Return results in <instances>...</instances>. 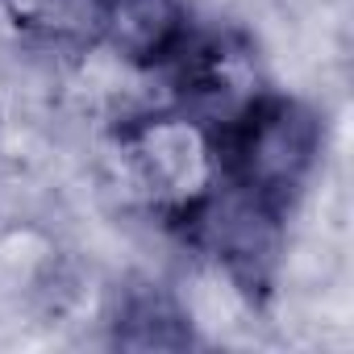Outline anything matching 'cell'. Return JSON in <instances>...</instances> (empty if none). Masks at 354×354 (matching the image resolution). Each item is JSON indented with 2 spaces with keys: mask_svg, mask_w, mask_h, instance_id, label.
Listing matches in <instances>:
<instances>
[{
  "mask_svg": "<svg viewBox=\"0 0 354 354\" xmlns=\"http://www.w3.org/2000/svg\"><path fill=\"white\" fill-rule=\"evenodd\" d=\"M196 26L201 21L188 0H100L92 50H109L142 75H162Z\"/></svg>",
  "mask_w": 354,
  "mask_h": 354,
  "instance_id": "5b68a950",
  "label": "cell"
},
{
  "mask_svg": "<svg viewBox=\"0 0 354 354\" xmlns=\"http://www.w3.org/2000/svg\"><path fill=\"white\" fill-rule=\"evenodd\" d=\"M283 234H288V217L238 196L234 188H221V196L188 230L184 246L209 259L234 283V292H242L254 308H263L275 296Z\"/></svg>",
  "mask_w": 354,
  "mask_h": 354,
  "instance_id": "3957f363",
  "label": "cell"
},
{
  "mask_svg": "<svg viewBox=\"0 0 354 354\" xmlns=\"http://www.w3.org/2000/svg\"><path fill=\"white\" fill-rule=\"evenodd\" d=\"M162 80L167 100L184 104L213 125H225L259 92L271 88L254 38L238 26H196V34L188 38L180 59L162 71Z\"/></svg>",
  "mask_w": 354,
  "mask_h": 354,
  "instance_id": "277c9868",
  "label": "cell"
},
{
  "mask_svg": "<svg viewBox=\"0 0 354 354\" xmlns=\"http://www.w3.org/2000/svg\"><path fill=\"white\" fill-rule=\"evenodd\" d=\"M113 346L121 350H188L196 346V329L188 308L162 283H133L121 288L113 313Z\"/></svg>",
  "mask_w": 354,
  "mask_h": 354,
  "instance_id": "8992f818",
  "label": "cell"
},
{
  "mask_svg": "<svg viewBox=\"0 0 354 354\" xmlns=\"http://www.w3.org/2000/svg\"><path fill=\"white\" fill-rule=\"evenodd\" d=\"M217 133H221L225 188L279 217H292L313 175L321 171L325 154L321 113L300 96L267 88L242 113L217 125Z\"/></svg>",
  "mask_w": 354,
  "mask_h": 354,
  "instance_id": "7a4b0ae2",
  "label": "cell"
},
{
  "mask_svg": "<svg viewBox=\"0 0 354 354\" xmlns=\"http://www.w3.org/2000/svg\"><path fill=\"white\" fill-rule=\"evenodd\" d=\"M109 158L129 205L180 242L225 188L217 125L175 100L121 113L109 129Z\"/></svg>",
  "mask_w": 354,
  "mask_h": 354,
  "instance_id": "6da1fadb",
  "label": "cell"
},
{
  "mask_svg": "<svg viewBox=\"0 0 354 354\" xmlns=\"http://www.w3.org/2000/svg\"><path fill=\"white\" fill-rule=\"evenodd\" d=\"M5 21L42 50H92L100 0H0Z\"/></svg>",
  "mask_w": 354,
  "mask_h": 354,
  "instance_id": "52a82bcc",
  "label": "cell"
}]
</instances>
